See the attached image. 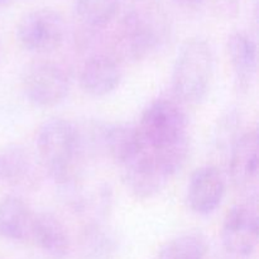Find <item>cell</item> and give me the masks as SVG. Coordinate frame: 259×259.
<instances>
[{
	"instance_id": "cell-20",
	"label": "cell",
	"mask_w": 259,
	"mask_h": 259,
	"mask_svg": "<svg viewBox=\"0 0 259 259\" xmlns=\"http://www.w3.org/2000/svg\"><path fill=\"white\" fill-rule=\"evenodd\" d=\"M13 0H0V8H5L12 3Z\"/></svg>"
},
{
	"instance_id": "cell-6",
	"label": "cell",
	"mask_w": 259,
	"mask_h": 259,
	"mask_svg": "<svg viewBox=\"0 0 259 259\" xmlns=\"http://www.w3.org/2000/svg\"><path fill=\"white\" fill-rule=\"evenodd\" d=\"M70 77L62 66L52 61H37L23 72L24 95L38 108H53L70 93Z\"/></svg>"
},
{
	"instance_id": "cell-15",
	"label": "cell",
	"mask_w": 259,
	"mask_h": 259,
	"mask_svg": "<svg viewBox=\"0 0 259 259\" xmlns=\"http://www.w3.org/2000/svg\"><path fill=\"white\" fill-rule=\"evenodd\" d=\"M34 214L27 202L17 195L0 200V237L10 242L30 239Z\"/></svg>"
},
{
	"instance_id": "cell-11",
	"label": "cell",
	"mask_w": 259,
	"mask_h": 259,
	"mask_svg": "<svg viewBox=\"0 0 259 259\" xmlns=\"http://www.w3.org/2000/svg\"><path fill=\"white\" fill-rule=\"evenodd\" d=\"M121 81V70L115 57L106 53H94L83 63L80 83L86 94L101 98L116 90Z\"/></svg>"
},
{
	"instance_id": "cell-12",
	"label": "cell",
	"mask_w": 259,
	"mask_h": 259,
	"mask_svg": "<svg viewBox=\"0 0 259 259\" xmlns=\"http://www.w3.org/2000/svg\"><path fill=\"white\" fill-rule=\"evenodd\" d=\"M30 239L52 259H65L71 252V238L67 228L52 212L34 214Z\"/></svg>"
},
{
	"instance_id": "cell-19",
	"label": "cell",
	"mask_w": 259,
	"mask_h": 259,
	"mask_svg": "<svg viewBox=\"0 0 259 259\" xmlns=\"http://www.w3.org/2000/svg\"><path fill=\"white\" fill-rule=\"evenodd\" d=\"M119 0H75V12L89 29H103L115 18Z\"/></svg>"
},
{
	"instance_id": "cell-21",
	"label": "cell",
	"mask_w": 259,
	"mask_h": 259,
	"mask_svg": "<svg viewBox=\"0 0 259 259\" xmlns=\"http://www.w3.org/2000/svg\"><path fill=\"white\" fill-rule=\"evenodd\" d=\"M179 2L185 3V4H196V3L201 2V0H179Z\"/></svg>"
},
{
	"instance_id": "cell-9",
	"label": "cell",
	"mask_w": 259,
	"mask_h": 259,
	"mask_svg": "<svg viewBox=\"0 0 259 259\" xmlns=\"http://www.w3.org/2000/svg\"><path fill=\"white\" fill-rule=\"evenodd\" d=\"M225 195V180L215 166H202L190 177L187 204L197 215H210L220 206Z\"/></svg>"
},
{
	"instance_id": "cell-4",
	"label": "cell",
	"mask_w": 259,
	"mask_h": 259,
	"mask_svg": "<svg viewBox=\"0 0 259 259\" xmlns=\"http://www.w3.org/2000/svg\"><path fill=\"white\" fill-rule=\"evenodd\" d=\"M214 76V53L202 38H190L180 48L172 71V90L177 100L199 104L206 98Z\"/></svg>"
},
{
	"instance_id": "cell-5",
	"label": "cell",
	"mask_w": 259,
	"mask_h": 259,
	"mask_svg": "<svg viewBox=\"0 0 259 259\" xmlns=\"http://www.w3.org/2000/svg\"><path fill=\"white\" fill-rule=\"evenodd\" d=\"M148 148L158 149L187 141V118L184 109L167 98L152 101L137 126Z\"/></svg>"
},
{
	"instance_id": "cell-3",
	"label": "cell",
	"mask_w": 259,
	"mask_h": 259,
	"mask_svg": "<svg viewBox=\"0 0 259 259\" xmlns=\"http://www.w3.org/2000/svg\"><path fill=\"white\" fill-rule=\"evenodd\" d=\"M35 146L40 164L56 182L75 179V167L82 154L76 124L63 118L48 119L38 129Z\"/></svg>"
},
{
	"instance_id": "cell-17",
	"label": "cell",
	"mask_w": 259,
	"mask_h": 259,
	"mask_svg": "<svg viewBox=\"0 0 259 259\" xmlns=\"http://www.w3.org/2000/svg\"><path fill=\"white\" fill-rule=\"evenodd\" d=\"M33 163L28 152L20 146H12L0 153V179L12 185L30 181Z\"/></svg>"
},
{
	"instance_id": "cell-14",
	"label": "cell",
	"mask_w": 259,
	"mask_h": 259,
	"mask_svg": "<svg viewBox=\"0 0 259 259\" xmlns=\"http://www.w3.org/2000/svg\"><path fill=\"white\" fill-rule=\"evenodd\" d=\"M103 151L115 163L124 167L146 149V143L138 128L128 124H111L103 126Z\"/></svg>"
},
{
	"instance_id": "cell-16",
	"label": "cell",
	"mask_w": 259,
	"mask_h": 259,
	"mask_svg": "<svg viewBox=\"0 0 259 259\" xmlns=\"http://www.w3.org/2000/svg\"><path fill=\"white\" fill-rule=\"evenodd\" d=\"M116 252L115 237L100 223L93 222L83 228L78 240L80 259H114Z\"/></svg>"
},
{
	"instance_id": "cell-10",
	"label": "cell",
	"mask_w": 259,
	"mask_h": 259,
	"mask_svg": "<svg viewBox=\"0 0 259 259\" xmlns=\"http://www.w3.org/2000/svg\"><path fill=\"white\" fill-rule=\"evenodd\" d=\"M229 171L237 189L248 194L257 192L259 174L257 131H248L235 139L230 152Z\"/></svg>"
},
{
	"instance_id": "cell-7",
	"label": "cell",
	"mask_w": 259,
	"mask_h": 259,
	"mask_svg": "<svg viewBox=\"0 0 259 259\" xmlns=\"http://www.w3.org/2000/svg\"><path fill=\"white\" fill-rule=\"evenodd\" d=\"M65 35V18L51 8H38L25 13L17 25L18 40L29 52H52L62 45Z\"/></svg>"
},
{
	"instance_id": "cell-18",
	"label": "cell",
	"mask_w": 259,
	"mask_h": 259,
	"mask_svg": "<svg viewBox=\"0 0 259 259\" xmlns=\"http://www.w3.org/2000/svg\"><path fill=\"white\" fill-rule=\"evenodd\" d=\"M209 245L197 233H186L167 242L156 259H206Z\"/></svg>"
},
{
	"instance_id": "cell-1",
	"label": "cell",
	"mask_w": 259,
	"mask_h": 259,
	"mask_svg": "<svg viewBox=\"0 0 259 259\" xmlns=\"http://www.w3.org/2000/svg\"><path fill=\"white\" fill-rule=\"evenodd\" d=\"M189 152V141L158 149L146 147L138 157L121 167L126 187L137 199H152L184 167Z\"/></svg>"
},
{
	"instance_id": "cell-13",
	"label": "cell",
	"mask_w": 259,
	"mask_h": 259,
	"mask_svg": "<svg viewBox=\"0 0 259 259\" xmlns=\"http://www.w3.org/2000/svg\"><path fill=\"white\" fill-rule=\"evenodd\" d=\"M227 51L238 89L247 91L257 73V45L248 33L237 30L228 38Z\"/></svg>"
},
{
	"instance_id": "cell-2",
	"label": "cell",
	"mask_w": 259,
	"mask_h": 259,
	"mask_svg": "<svg viewBox=\"0 0 259 259\" xmlns=\"http://www.w3.org/2000/svg\"><path fill=\"white\" fill-rule=\"evenodd\" d=\"M167 32L168 23L161 8L153 4L133 8L124 14L114 33V55L123 60H143L163 43Z\"/></svg>"
},
{
	"instance_id": "cell-8",
	"label": "cell",
	"mask_w": 259,
	"mask_h": 259,
	"mask_svg": "<svg viewBox=\"0 0 259 259\" xmlns=\"http://www.w3.org/2000/svg\"><path fill=\"white\" fill-rule=\"evenodd\" d=\"M258 215L252 205H237L225 215L222 227V243L235 257L247 258L258 245Z\"/></svg>"
}]
</instances>
